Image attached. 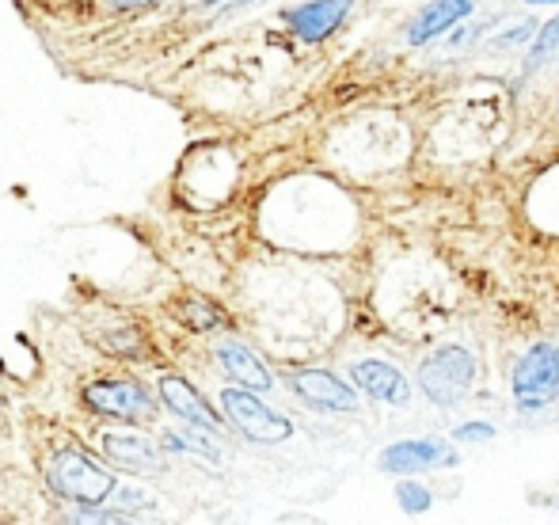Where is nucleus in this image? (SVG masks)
Instances as JSON below:
<instances>
[{"instance_id": "f03ea898", "label": "nucleus", "mask_w": 559, "mask_h": 525, "mask_svg": "<svg viewBox=\"0 0 559 525\" xmlns=\"http://www.w3.org/2000/svg\"><path fill=\"white\" fill-rule=\"evenodd\" d=\"M514 399L522 411H537L559 393V347L556 343H533L514 366Z\"/></svg>"}, {"instance_id": "423d86ee", "label": "nucleus", "mask_w": 559, "mask_h": 525, "mask_svg": "<svg viewBox=\"0 0 559 525\" xmlns=\"http://www.w3.org/2000/svg\"><path fill=\"white\" fill-rule=\"evenodd\" d=\"M456 465V450L445 442H396L381 453V468L396 476L427 473V468H449Z\"/></svg>"}, {"instance_id": "aec40b11", "label": "nucleus", "mask_w": 559, "mask_h": 525, "mask_svg": "<svg viewBox=\"0 0 559 525\" xmlns=\"http://www.w3.org/2000/svg\"><path fill=\"white\" fill-rule=\"evenodd\" d=\"M130 506H148V511H153V499H145L141 491H118L115 511H130Z\"/></svg>"}, {"instance_id": "6e6552de", "label": "nucleus", "mask_w": 559, "mask_h": 525, "mask_svg": "<svg viewBox=\"0 0 559 525\" xmlns=\"http://www.w3.org/2000/svg\"><path fill=\"white\" fill-rule=\"evenodd\" d=\"M294 393L305 399V404L320 407V411H354L358 407V396L354 389H346L335 373L328 370H301L294 373Z\"/></svg>"}, {"instance_id": "a211bd4d", "label": "nucleus", "mask_w": 559, "mask_h": 525, "mask_svg": "<svg viewBox=\"0 0 559 525\" xmlns=\"http://www.w3.org/2000/svg\"><path fill=\"white\" fill-rule=\"evenodd\" d=\"M456 438L461 442H491L495 427L491 422H464V427H456Z\"/></svg>"}, {"instance_id": "7ed1b4c3", "label": "nucleus", "mask_w": 559, "mask_h": 525, "mask_svg": "<svg viewBox=\"0 0 559 525\" xmlns=\"http://www.w3.org/2000/svg\"><path fill=\"white\" fill-rule=\"evenodd\" d=\"M222 407H225L228 419H233V427L240 430L243 438H251V442L274 445V442H286V438L294 434L286 415L266 407L263 399L255 396V389H225Z\"/></svg>"}, {"instance_id": "dca6fc26", "label": "nucleus", "mask_w": 559, "mask_h": 525, "mask_svg": "<svg viewBox=\"0 0 559 525\" xmlns=\"http://www.w3.org/2000/svg\"><path fill=\"white\" fill-rule=\"evenodd\" d=\"M396 503L404 506L407 514H423V511H430V491L423 488V484L404 480V484L396 488Z\"/></svg>"}, {"instance_id": "5701e85b", "label": "nucleus", "mask_w": 559, "mask_h": 525, "mask_svg": "<svg viewBox=\"0 0 559 525\" xmlns=\"http://www.w3.org/2000/svg\"><path fill=\"white\" fill-rule=\"evenodd\" d=\"M115 4H145V0H115Z\"/></svg>"}, {"instance_id": "412c9836", "label": "nucleus", "mask_w": 559, "mask_h": 525, "mask_svg": "<svg viewBox=\"0 0 559 525\" xmlns=\"http://www.w3.org/2000/svg\"><path fill=\"white\" fill-rule=\"evenodd\" d=\"M76 522H126V514H115V511H81Z\"/></svg>"}, {"instance_id": "0eeeda50", "label": "nucleus", "mask_w": 559, "mask_h": 525, "mask_svg": "<svg viewBox=\"0 0 559 525\" xmlns=\"http://www.w3.org/2000/svg\"><path fill=\"white\" fill-rule=\"evenodd\" d=\"M350 4L354 0H309V4L294 8V12L286 15V23L297 38H305V43H324L328 35L338 31V23L346 20Z\"/></svg>"}, {"instance_id": "f3484780", "label": "nucleus", "mask_w": 559, "mask_h": 525, "mask_svg": "<svg viewBox=\"0 0 559 525\" xmlns=\"http://www.w3.org/2000/svg\"><path fill=\"white\" fill-rule=\"evenodd\" d=\"M533 35H537V27H533V20H525V23H518L514 31H507V35L495 38V46H499V50H507V46H522V43H530Z\"/></svg>"}, {"instance_id": "ddd939ff", "label": "nucleus", "mask_w": 559, "mask_h": 525, "mask_svg": "<svg viewBox=\"0 0 559 525\" xmlns=\"http://www.w3.org/2000/svg\"><path fill=\"white\" fill-rule=\"evenodd\" d=\"M217 358H222V370L236 381V385L255 389V393H271L274 389L271 370H266V366L255 358V350H248L243 343H222V347H217Z\"/></svg>"}, {"instance_id": "2eb2a0df", "label": "nucleus", "mask_w": 559, "mask_h": 525, "mask_svg": "<svg viewBox=\"0 0 559 525\" xmlns=\"http://www.w3.org/2000/svg\"><path fill=\"white\" fill-rule=\"evenodd\" d=\"M556 50H559V15H556V20H548L545 27L537 31V43H533V53H530V61H525V69H530V73H533V69H540Z\"/></svg>"}, {"instance_id": "9b49d317", "label": "nucleus", "mask_w": 559, "mask_h": 525, "mask_svg": "<svg viewBox=\"0 0 559 525\" xmlns=\"http://www.w3.org/2000/svg\"><path fill=\"white\" fill-rule=\"evenodd\" d=\"M468 12H472V0H430V4L415 15L412 27H407V43L412 46L435 43L449 27H456Z\"/></svg>"}, {"instance_id": "39448f33", "label": "nucleus", "mask_w": 559, "mask_h": 525, "mask_svg": "<svg viewBox=\"0 0 559 525\" xmlns=\"http://www.w3.org/2000/svg\"><path fill=\"white\" fill-rule=\"evenodd\" d=\"M84 399L96 411L118 415V419H153L156 411V399L148 396V389L133 385V381H99V385L84 389Z\"/></svg>"}, {"instance_id": "f257e3e1", "label": "nucleus", "mask_w": 559, "mask_h": 525, "mask_svg": "<svg viewBox=\"0 0 559 525\" xmlns=\"http://www.w3.org/2000/svg\"><path fill=\"white\" fill-rule=\"evenodd\" d=\"M472 378H476V358L464 347H438L419 366V389L442 407H453L456 399L468 396Z\"/></svg>"}, {"instance_id": "6ab92c4d", "label": "nucleus", "mask_w": 559, "mask_h": 525, "mask_svg": "<svg viewBox=\"0 0 559 525\" xmlns=\"http://www.w3.org/2000/svg\"><path fill=\"white\" fill-rule=\"evenodd\" d=\"M187 317H191V327H194V332H214V324L222 320L214 309H202V305H191V309H187Z\"/></svg>"}, {"instance_id": "20e7f679", "label": "nucleus", "mask_w": 559, "mask_h": 525, "mask_svg": "<svg viewBox=\"0 0 559 525\" xmlns=\"http://www.w3.org/2000/svg\"><path fill=\"white\" fill-rule=\"evenodd\" d=\"M50 488L58 496L73 499V503H99V499H107L115 491V480L84 453L66 450L50 465Z\"/></svg>"}, {"instance_id": "f8f14e48", "label": "nucleus", "mask_w": 559, "mask_h": 525, "mask_svg": "<svg viewBox=\"0 0 559 525\" xmlns=\"http://www.w3.org/2000/svg\"><path fill=\"white\" fill-rule=\"evenodd\" d=\"M160 399L176 411V419H187L191 427L222 430V419L214 415V407L206 404L183 378H164L160 381Z\"/></svg>"}, {"instance_id": "9d476101", "label": "nucleus", "mask_w": 559, "mask_h": 525, "mask_svg": "<svg viewBox=\"0 0 559 525\" xmlns=\"http://www.w3.org/2000/svg\"><path fill=\"white\" fill-rule=\"evenodd\" d=\"M104 450L115 465H126V468H133V473H160L164 468L160 450H156L145 434H138V430H107Z\"/></svg>"}, {"instance_id": "4be33fe9", "label": "nucleus", "mask_w": 559, "mask_h": 525, "mask_svg": "<svg viewBox=\"0 0 559 525\" xmlns=\"http://www.w3.org/2000/svg\"><path fill=\"white\" fill-rule=\"evenodd\" d=\"M525 4H559V0H525Z\"/></svg>"}, {"instance_id": "1a4fd4ad", "label": "nucleus", "mask_w": 559, "mask_h": 525, "mask_svg": "<svg viewBox=\"0 0 559 525\" xmlns=\"http://www.w3.org/2000/svg\"><path fill=\"white\" fill-rule=\"evenodd\" d=\"M350 378L354 385L361 389L369 399H381V404H407V396H412V389H407V378L396 370V366L389 362H377V358H369V362H354L350 366Z\"/></svg>"}, {"instance_id": "4468645a", "label": "nucleus", "mask_w": 559, "mask_h": 525, "mask_svg": "<svg viewBox=\"0 0 559 525\" xmlns=\"http://www.w3.org/2000/svg\"><path fill=\"white\" fill-rule=\"evenodd\" d=\"M199 430H206V427H194V430H187V434H183V430H179V434L171 430V434L164 438V442H168L171 450H187V453H199V457L217 461V457H222V445L210 442V438H202Z\"/></svg>"}]
</instances>
